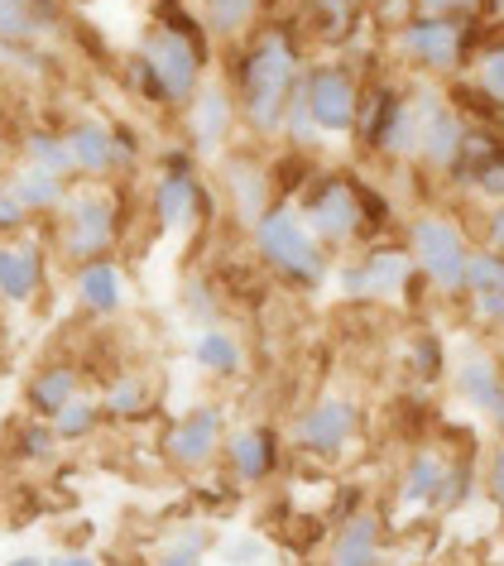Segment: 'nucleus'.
<instances>
[{"instance_id":"nucleus-1","label":"nucleus","mask_w":504,"mask_h":566,"mask_svg":"<svg viewBox=\"0 0 504 566\" xmlns=\"http://www.w3.org/2000/svg\"><path fill=\"white\" fill-rule=\"evenodd\" d=\"M298 82H303V63L293 39L284 30L260 34L245 49L241 73H235V111H241V120L255 135H284Z\"/></svg>"},{"instance_id":"nucleus-2","label":"nucleus","mask_w":504,"mask_h":566,"mask_svg":"<svg viewBox=\"0 0 504 566\" xmlns=\"http://www.w3.org/2000/svg\"><path fill=\"white\" fill-rule=\"evenodd\" d=\"M250 235H255L260 260L270 264L279 279L298 283V289H317V283L327 279V250L307 231L303 211L293 202H270V211L250 226Z\"/></svg>"},{"instance_id":"nucleus-3","label":"nucleus","mask_w":504,"mask_h":566,"mask_svg":"<svg viewBox=\"0 0 504 566\" xmlns=\"http://www.w3.org/2000/svg\"><path fill=\"white\" fill-rule=\"evenodd\" d=\"M59 217V254L67 264H92V260H111L120 240V192L106 182L67 192V202L53 211Z\"/></svg>"},{"instance_id":"nucleus-4","label":"nucleus","mask_w":504,"mask_h":566,"mask_svg":"<svg viewBox=\"0 0 504 566\" xmlns=\"http://www.w3.org/2000/svg\"><path fill=\"white\" fill-rule=\"evenodd\" d=\"M135 77L145 82V92L154 102L188 106L202 87V49L192 44L183 30H174V24H154V30L139 39Z\"/></svg>"},{"instance_id":"nucleus-5","label":"nucleus","mask_w":504,"mask_h":566,"mask_svg":"<svg viewBox=\"0 0 504 566\" xmlns=\"http://www.w3.org/2000/svg\"><path fill=\"white\" fill-rule=\"evenodd\" d=\"M409 254H413V269H423L442 293L466 289L471 250H466V235H461L447 217H432V211L428 217H418L413 231H409Z\"/></svg>"},{"instance_id":"nucleus-6","label":"nucleus","mask_w":504,"mask_h":566,"mask_svg":"<svg viewBox=\"0 0 504 566\" xmlns=\"http://www.w3.org/2000/svg\"><path fill=\"white\" fill-rule=\"evenodd\" d=\"M298 211L322 245H346L360 235V221H366V192L351 178H322Z\"/></svg>"},{"instance_id":"nucleus-7","label":"nucleus","mask_w":504,"mask_h":566,"mask_svg":"<svg viewBox=\"0 0 504 566\" xmlns=\"http://www.w3.org/2000/svg\"><path fill=\"white\" fill-rule=\"evenodd\" d=\"M227 447V413L217 403H192L164 432V457L178 471H207Z\"/></svg>"},{"instance_id":"nucleus-8","label":"nucleus","mask_w":504,"mask_h":566,"mask_svg":"<svg viewBox=\"0 0 504 566\" xmlns=\"http://www.w3.org/2000/svg\"><path fill=\"white\" fill-rule=\"evenodd\" d=\"M298 96L313 116L317 135H351L360 116V87L346 67H307L298 82Z\"/></svg>"},{"instance_id":"nucleus-9","label":"nucleus","mask_w":504,"mask_h":566,"mask_svg":"<svg viewBox=\"0 0 504 566\" xmlns=\"http://www.w3.org/2000/svg\"><path fill=\"white\" fill-rule=\"evenodd\" d=\"M356 428H360V408L346 399V394H322V399L307 403L298 422H293V442H298L307 457L332 461L351 447Z\"/></svg>"},{"instance_id":"nucleus-10","label":"nucleus","mask_w":504,"mask_h":566,"mask_svg":"<svg viewBox=\"0 0 504 566\" xmlns=\"http://www.w3.org/2000/svg\"><path fill=\"white\" fill-rule=\"evenodd\" d=\"M149 207H154V221H159L164 231H188V226L202 217L207 197H202V182L192 174L188 154H164V168H159V178H154Z\"/></svg>"},{"instance_id":"nucleus-11","label":"nucleus","mask_w":504,"mask_h":566,"mask_svg":"<svg viewBox=\"0 0 504 566\" xmlns=\"http://www.w3.org/2000/svg\"><path fill=\"white\" fill-rule=\"evenodd\" d=\"M67 139V154H73V168L77 178H111L120 168H130L135 159V145L125 130H111L102 120H77L63 130Z\"/></svg>"},{"instance_id":"nucleus-12","label":"nucleus","mask_w":504,"mask_h":566,"mask_svg":"<svg viewBox=\"0 0 504 566\" xmlns=\"http://www.w3.org/2000/svg\"><path fill=\"white\" fill-rule=\"evenodd\" d=\"M413 279V254L409 250H395V245H380L370 250L360 264H351L342 274V293L356 303H389L409 289Z\"/></svg>"},{"instance_id":"nucleus-13","label":"nucleus","mask_w":504,"mask_h":566,"mask_svg":"<svg viewBox=\"0 0 504 566\" xmlns=\"http://www.w3.org/2000/svg\"><path fill=\"white\" fill-rule=\"evenodd\" d=\"M241 120L235 111V96L221 87V82H202L198 96L188 102V139L198 154H217L231 139V125Z\"/></svg>"},{"instance_id":"nucleus-14","label":"nucleus","mask_w":504,"mask_h":566,"mask_svg":"<svg viewBox=\"0 0 504 566\" xmlns=\"http://www.w3.org/2000/svg\"><path fill=\"white\" fill-rule=\"evenodd\" d=\"M413 116H418V154H423L428 164H438V168H452L456 154H461V135H466V125L442 106L438 92H418L413 96Z\"/></svg>"},{"instance_id":"nucleus-15","label":"nucleus","mask_w":504,"mask_h":566,"mask_svg":"<svg viewBox=\"0 0 504 566\" xmlns=\"http://www.w3.org/2000/svg\"><path fill=\"white\" fill-rule=\"evenodd\" d=\"M49 279V264H44V250H39V240H0V298L6 303H34L39 289H44Z\"/></svg>"},{"instance_id":"nucleus-16","label":"nucleus","mask_w":504,"mask_h":566,"mask_svg":"<svg viewBox=\"0 0 504 566\" xmlns=\"http://www.w3.org/2000/svg\"><path fill=\"white\" fill-rule=\"evenodd\" d=\"M221 457H227L231 475L241 480V485H264L279 465V437H274V428H264V422H250V428L227 432Z\"/></svg>"},{"instance_id":"nucleus-17","label":"nucleus","mask_w":504,"mask_h":566,"mask_svg":"<svg viewBox=\"0 0 504 566\" xmlns=\"http://www.w3.org/2000/svg\"><path fill=\"white\" fill-rule=\"evenodd\" d=\"M385 557V528H380V514L370 509H356L336 523L332 543H327V562L322 566H380Z\"/></svg>"},{"instance_id":"nucleus-18","label":"nucleus","mask_w":504,"mask_h":566,"mask_svg":"<svg viewBox=\"0 0 504 566\" xmlns=\"http://www.w3.org/2000/svg\"><path fill=\"white\" fill-rule=\"evenodd\" d=\"M403 53H409L413 63L432 67V73H452V67L461 63V24L438 20V15L403 24Z\"/></svg>"},{"instance_id":"nucleus-19","label":"nucleus","mask_w":504,"mask_h":566,"mask_svg":"<svg viewBox=\"0 0 504 566\" xmlns=\"http://www.w3.org/2000/svg\"><path fill=\"white\" fill-rule=\"evenodd\" d=\"M73 293L82 303V313L92 317H116L125 307V279L116 260H92L73 269Z\"/></svg>"},{"instance_id":"nucleus-20","label":"nucleus","mask_w":504,"mask_h":566,"mask_svg":"<svg viewBox=\"0 0 504 566\" xmlns=\"http://www.w3.org/2000/svg\"><path fill=\"white\" fill-rule=\"evenodd\" d=\"M77 394H82L77 365H44V370L30 375V385H24V403H30V413H34V418L53 422L67 403L77 399Z\"/></svg>"},{"instance_id":"nucleus-21","label":"nucleus","mask_w":504,"mask_h":566,"mask_svg":"<svg viewBox=\"0 0 504 566\" xmlns=\"http://www.w3.org/2000/svg\"><path fill=\"white\" fill-rule=\"evenodd\" d=\"M456 394L475 408V413L504 422V379H500V365L490 356H466V360H461Z\"/></svg>"},{"instance_id":"nucleus-22","label":"nucleus","mask_w":504,"mask_h":566,"mask_svg":"<svg viewBox=\"0 0 504 566\" xmlns=\"http://www.w3.org/2000/svg\"><path fill=\"white\" fill-rule=\"evenodd\" d=\"M217 552V528L207 523H178L159 537L149 566H207V557Z\"/></svg>"},{"instance_id":"nucleus-23","label":"nucleus","mask_w":504,"mask_h":566,"mask_svg":"<svg viewBox=\"0 0 504 566\" xmlns=\"http://www.w3.org/2000/svg\"><path fill=\"white\" fill-rule=\"evenodd\" d=\"M227 188H231V207H235V217H241V226H255L274 202L270 178H264V168L255 159H231L227 164Z\"/></svg>"},{"instance_id":"nucleus-24","label":"nucleus","mask_w":504,"mask_h":566,"mask_svg":"<svg viewBox=\"0 0 504 566\" xmlns=\"http://www.w3.org/2000/svg\"><path fill=\"white\" fill-rule=\"evenodd\" d=\"M6 188H10V197H15L24 211H30V217H53V211L67 202V192H73L63 178L44 174V168H30V164H20L15 178H10Z\"/></svg>"},{"instance_id":"nucleus-25","label":"nucleus","mask_w":504,"mask_h":566,"mask_svg":"<svg viewBox=\"0 0 504 566\" xmlns=\"http://www.w3.org/2000/svg\"><path fill=\"white\" fill-rule=\"evenodd\" d=\"M96 403H102V418L106 422H139V418H149V408H154L149 379L135 375V370L130 375H116Z\"/></svg>"},{"instance_id":"nucleus-26","label":"nucleus","mask_w":504,"mask_h":566,"mask_svg":"<svg viewBox=\"0 0 504 566\" xmlns=\"http://www.w3.org/2000/svg\"><path fill=\"white\" fill-rule=\"evenodd\" d=\"M447 494V465L438 451H418L403 471V485H399V500L403 504H442Z\"/></svg>"},{"instance_id":"nucleus-27","label":"nucleus","mask_w":504,"mask_h":566,"mask_svg":"<svg viewBox=\"0 0 504 566\" xmlns=\"http://www.w3.org/2000/svg\"><path fill=\"white\" fill-rule=\"evenodd\" d=\"M192 360H198L202 375H217V379H231L241 370V342L221 327H202L192 336Z\"/></svg>"},{"instance_id":"nucleus-28","label":"nucleus","mask_w":504,"mask_h":566,"mask_svg":"<svg viewBox=\"0 0 504 566\" xmlns=\"http://www.w3.org/2000/svg\"><path fill=\"white\" fill-rule=\"evenodd\" d=\"M24 164H30V168H44V174L63 178V182L77 178L73 154H67V139L53 135V130H30V135H24Z\"/></svg>"},{"instance_id":"nucleus-29","label":"nucleus","mask_w":504,"mask_h":566,"mask_svg":"<svg viewBox=\"0 0 504 566\" xmlns=\"http://www.w3.org/2000/svg\"><path fill=\"white\" fill-rule=\"evenodd\" d=\"M44 0H0V44H30L44 34Z\"/></svg>"},{"instance_id":"nucleus-30","label":"nucleus","mask_w":504,"mask_h":566,"mask_svg":"<svg viewBox=\"0 0 504 566\" xmlns=\"http://www.w3.org/2000/svg\"><path fill=\"white\" fill-rule=\"evenodd\" d=\"M102 422H106L102 403H96L92 394H77V399L67 403L59 418H53V432H59V442H87V437H96Z\"/></svg>"},{"instance_id":"nucleus-31","label":"nucleus","mask_w":504,"mask_h":566,"mask_svg":"<svg viewBox=\"0 0 504 566\" xmlns=\"http://www.w3.org/2000/svg\"><path fill=\"white\" fill-rule=\"evenodd\" d=\"M260 0H202V15H207V30L217 39H235L250 30V20H255Z\"/></svg>"},{"instance_id":"nucleus-32","label":"nucleus","mask_w":504,"mask_h":566,"mask_svg":"<svg viewBox=\"0 0 504 566\" xmlns=\"http://www.w3.org/2000/svg\"><path fill=\"white\" fill-rule=\"evenodd\" d=\"M59 447H63L59 432H53V422H44V418H30L15 432V457L30 461V465H49L53 457H59Z\"/></svg>"},{"instance_id":"nucleus-33","label":"nucleus","mask_w":504,"mask_h":566,"mask_svg":"<svg viewBox=\"0 0 504 566\" xmlns=\"http://www.w3.org/2000/svg\"><path fill=\"white\" fill-rule=\"evenodd\" d=\"M360 6H366V0H313L317 20H322V34H327L332 44H342V39L356 30Z\"/></svg>"},{"instance_id":"nucleus-34","label":"nucleus","mask_w":504,"mask_h":566,"mask_svg":"<svg viewBox=\"0 0 504 566\" xmlns=\"http://www.w3.org/2000/svg\"><path fill=\"white\" fill-rule=\"evenodd\" d=\"M500 159H504V149H500L485 130H466V135H461V154H456V164L466 168L471 178H481L485 168H490V164H500Z\"/></svg>"},{"instance_id":"nucleus-35","label":"nucleus","mask_w":504,"mask_h":566,"mask_svg":"<svg viewBox=\"0 0 504 566\" xmlns=\"http://www.w3.org/2000/svg\"><path fill=\"white\" fill-rule=\"evenodd\" d=\"M217 552H221V562L227 566H260L264 543L260 537H250V533H231V537H217Z\"/></svg>"},{"instance_id":"nucleus-36","label":"nucleus","mask_w":504,"mask_h":566,"mask_svg":"<svg viewBox=\"0 0 504 566\" xmlns=\"http://www.w3.org/2000/svg\"><path fill=\"white\" fill-rule=\"evenodd\" d=\"M481 87L490 102H504V49H490L481 59Z\"/></svg>"},{"instance_id":"nucleus-37","label":"nucleus","mask_w":504,"mask_h":566,"mask_svg":"<svg viewBox=\"0 0 504 566\" xmlns=\"http://www.w3.org/2000/svg\"><path fill=\"white\" fill-rule=\"evenodd\" d=\"M24 221H30V211H24L15 197H10V188H0V235L24 231Z\"/></svg>"},{"instance_id":"nucleus-38","label":"nucleus","mask_w":504,"mask_h":566,"mask_svg":"<svg viewBox=\"0 0 504 566\" xmlns=\"http://www.w3.org/2000/svg\"><path fill=\"white\" fill-rule=\"evenodd\" d=\"M485 485H490V500H495V509L504 514V447L490 457V475H485Z\"/></svg>"},{"instance_id":"nucleus-39","label":"nucleus","mask_w":504,"mask_h":566,"mask_svg":"<svg viewBox=\"0 0 504 566\" xmlns=\"http://www.w3.org/2000/svg\"><path fill=\"white\" fill-rule=\"evenodd\" d=\"M44 566H102V557H92L87 547H67V552H53V557H44Z\"/></svg>"},{"instance_id":"nucleus-40","label":"nucleus","mask_w":504,"mask_h":566,"mask_svg":"<svg viewBox=\"0 0 504 566\" xmlns=\"http://www.w3.org/2000/svg\"><path fill=\"white\" fill-rule=\"evenodd\" d=\"M481 0H423V10L428 15H438V20H447V15H461V10H475Z\"/></svg>"},{"instance_id":"nucleus-41","label":"nucleus","mask_w":504,"mask_h":566,"mask_svg":"<svg viewBox=\"0 0 504 566\" xmlns=\"http://www.w3.org/2000/svg\"><path fill=\"white\" fill-rule=\"evenodd\" d=\"M370 6L380 24H403V15H409V0H370Z\"/></svg>"},{"instance_id":"nucleus-42","label":"nucleus","mask_w":504,"mask_h":566,"mask_svg":"<svg viewBox=\"0 0 504 566\" xmlns=\"http://www.w3.org/2000/svg\"><path fill=\"white\" fill-rule=\"evenodd\" d=\"M418 379H438V342H428V336L418 346Z\"/></svg>"},{"instance_id":"nucleus-43","label":"nucleus","mask_w":504,"mask_h":566,"mask_svg":"<svg viewBox=\"0 0 504 566\" xmlns=\"http://www.w3.org/2000/svg\"><path fill=\"white\" fill-rule=\"evenodd\" d=\"M475 182H481V188H485V192H495V197H504V159H500V164H490V168H485V174H481V178H475Z\"/></svg>"},{"instance_id":"nucleus-44","label":"nucleus","mask_w":504,"mask_h":566,"mask_svg":"<svg viewBox=\"0 0 504 566\" xmlns=\"http://www.w3.org/2000/svg\"><path fill=\"white\" fill-rule=\"evenodd\" d=\"M490 245H495V254H504V207L490 217Z\"/></svg>"},{"instance_id":"nucleus-45","label":"nucleus","mask_w":504,"mask_h":566,"mask_svg":"<svg viewBox=\"0 0 504 566\" xmlns=\"http://www.w3.org/2000/svg\"><path fill=\"white\" fill-rule=\"evenodd\" d=\"M6 566H44V557H34V552H20V557H10Z\"/></svg>"},{"instance_id":"nucleus-46","label":"nucleus","mask_w":504,"mask_h":566,"mask_svg":"<svg viewBox=\"0 0 504 566\" xmlns=\"http://www.w3.org/2000/svg\"><path fill=\"white\" fill-rule=\"evenodd\" d=\"M495 10H500V15H504V0H495Z\"/></svg>"}]
</instances>
